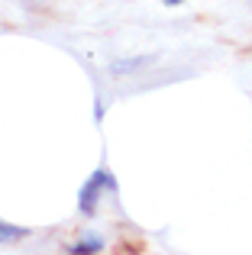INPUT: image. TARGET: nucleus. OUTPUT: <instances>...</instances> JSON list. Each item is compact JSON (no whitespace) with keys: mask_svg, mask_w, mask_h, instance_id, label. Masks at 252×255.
I'll use <instances>...</instances> for the list:
<instances>
[{"mask_svg":"<svg viewBox=\"0 0 252 255\" xmlns=\"http://www.w3.org/2000/svg\"><path fill=\"white\" fill-rule=\"evenodd\" d=\"M26 236H29L26 226H13V223H6V220H0V246L19 243V239H26Z\"/></svg>","mask_w":252,"mask_h":255,"instance_id":"obj_4","label":"nucleus"},{"mask_svg":"<svg viewBox=\"0 0 252 255\" xmlns=\"http://www.w3.org/2000/svg\"><path fill=\"white\" fill-rule=\"evenodd\" d=\"M104 249H107V243H104L101 236H81V239H75V243L65 246V252H68V255H97V252H104Z\"/></svg>","mask_w":252,"mask_h":255,"instance_id":"obj_2","label":"nucleus"},{"mask_svg":"<svg viewBox=\"0 0 252 255\" xmlns=\"http://www.w3.org/2000/svg\"><path fill=\"white\" fill-rule=\"evenodd\" d=\"M149 62H152V55H139V58H120V62H114L107 71H110V75H132V71L145 68Z\"/></svg>","mask_w":252,"mask_h":255,"instance_id":"obj_3","label":"nucleus"},{"mask_svg":"<svg viewBox=\"0 0 252 255\" xmlns=\"http://www.w3.org/2000/svg\"><path fill=\"white\" fill-rule=\"evenodd\" d=\"M104 194H117V178L110 174V168H94V174H91L81 184V191H78V210H81L84 217H94Z\"/></svg>","mask_w":252,"mask_h":255,"instance_id":"obj_1","label":"nucleus"},{"mask_svg":"<svg viewBox=\"0 0 252 255\" xmlns=\"http://www.w3.org/2000/svg\"><path fill=\"white\" fill-rule=\"evenodd\" d=\"M162 3H165V6H181L184 0H162Z\"/></svg>","mask_w":252,"mask_h":255,"instance_id":"obj_5","label":"nucleus"}]
</instances>
